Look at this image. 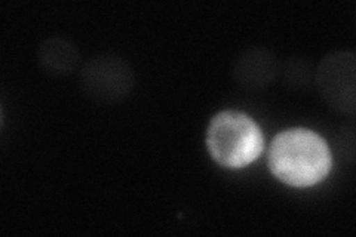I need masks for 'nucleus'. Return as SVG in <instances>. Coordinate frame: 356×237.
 Instances as JSON below:
<instances>
[{"instance_id": "obj_5", "label": "nucleus", "mask_w": 356, "mask_h": 237, "mask_svg": "<svg viewBox=\"0 0 356 237\" xmlns=\"http://www.w3.org/2000/svg\"><path fill=\"white\" fill-rule=\"evenodd\" d=\"M40 61L48 70L55 73H69L77 63V52L69 43L60 39L44 42L40 49Z\"/></svg>"}, {"instance_id": "obj_4", "label": "nucleus", "mask_w": 356, "mask_h": 237, "mask_svg": "<svg viewBox=\"0 0 356 237\" xmlns=\"http://www.w3.org/2000/svg\"><path fill=\"white\" fill-rule=\"evenodd\" d=\"M88 92L95 97L108 98L124 94L129 88V73L120 61L102 60L89 63L82 74Z\"/></svg>"}, {"instance_id": "obj_3", "label": "nucleus", "mask_w": 356, "mask_h": 237, "mask_svg": "<svg viewBox=\"0 0 356 237\" xmlns=\"http://www.w3.org/2000/svg\"><path fill=\"white\" fill-rule=\"evenodd\" d=\"M319 89L341 110H353L355 63L352 55H334L319 69Z\"/></svg>"}, {"instance_id": "obj_2", "label": "nucleus", "mask_w": 356, "mask_h": 237, "mask_svg": "<svg viewBox=\"0 0 356 237\" xmlns=\"http://www.w3.org/2000/svg\"><path fill=\"white\" fill-rule=\"evenodd\" d=\"M264 137L260 126L242 111L226 110L209 122L207 149L213 159L225 167L241 169L260 157Z\"/></svg>"}, {"instance_id": "obj_1", "label": "nucleus", "mask_w": 356, "mask_h": 237, "mask_svg": "<svg viewBox=\"0 0 356 237\" xmlns=\"http://www.w3.org/2000/svg\"><path fill=\"white\" fill-rule=\"evenodd\" d=\"M267 165L281 183L307 188L324 181L332 167V154L324 137L307 128L282 131L273 138Z\"/></svg>"}]
</instances>
